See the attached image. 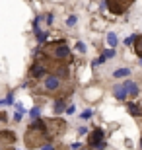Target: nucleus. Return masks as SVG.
<instances>
[{
    "mask_svg": "<svg viewBox=\"0 0 142 150\" xmlns=\"http://www.w3.org/2000/svg\"><path fill=\"white\" fill-rule=\"evenodd\" d=\"M51 140L49 133H47V125L45 121L39 117V119H33L31 125L28 127V133L23 137V142L28 148H41L43 144H47Z\"/></svg>",
    "mask_w": 142,
    "mask_h": 150,
    "instance_id": "1",
    "label": "nucleus"
},
{
    "mask_svg": "<svg viewBox=\"0 0 142 150\" xmlns=\"http://www.w3.org/2000/svg\"><path fill=\"white\" fill-rule=\"evenodd\" d=\"M43 53L49 57L53 62H70L72 61V55H70V49L66 41H55L51 45H39Z\"/></svg>",
    "mask_w": 142,
    "mask_h": 150,
    "instance_id": "2",
    "label": "nucleus"
},
{
    "mask_svg": "<svg viewBox=\"0 0 142 150\" xmlns=\"http://www.w3.org/2000/svg\"><path fill=\"white\" fill-rule=\"evenodd\" d=\"M62 86H64V78H60L55 72H49L45 78L39 80V86H35L33 92H37V94H55V92L62 90Z\"/></svg>",
    "mask_w": 142,
    "mask_h": 150,
    "instance_id": "3",
    "label": "nucleus"
},
{
    "mask_svg": "<svg viewBox=\"0 0 142 150\" xmlns=\"http://www.w3.org/2000/svg\"><path fill=\"white\" fill-rule=\"evenodd\" d=\"M88 142H90V146L95 150H103L105 146H107V142H105V133L103 129H93L92 133H90V139H88Z\"/></svg>",
    "mask_w": 142,
    "mask_h": 150,
    "instance_id": "4",
    "label": "nucleus"
},
{
    "mask_svg": "<svg viewBox=\"0 0 142 150\" xmlns=\"http://www.w3.org/2000/svg\"><path fill=\"white\" fill-rule=\"evenodd\" d=\"M134 0H105V6L111 10V14H123L125 10H129V6Z\"/></svg>",
    "mask_w": 142,
    "mask_h": 150,
    "instance_id": "5",
    "label": "nucleus"
},
{
    "mask_svg": "<svg viewBox=\"0 0 142 150\" xmlns=\"http://www.w3.org/2000/svg\"><path fill=\"white\" fill-rule=\"evenodd\" d=\"M45 125H47V133H49L51 139L59 137L64 131V123L60 121V119H49V121H45Z\"/></svg>",
    "mask_w": 142,
    "mask_h": 150,
    "instance_id": "6",
    "label": "nucleus"
},
{
    "mask_svg": "<svg viewBox=\"0 0 142 150\" xmlns=\"http://www.w3.org/2000/svg\"><path fill=\"white\" fill-rule=\"evenodd\" d=\"M113 96L119 101H126V98H129V94H126V90H125L123 84H119V86H115V88H113Z\"/></svg>",
    "mask_w": 142,
    "mask_h": 150,
    "instance_id": "7",
    "label": "nucleus"
},
{
    "mask_svg": "<svg viewBox=\"0 0 142 150\" xmlns=\"http://www.w3.org/2000/svg\"><path fill=\"white\" fill-rule=\"evenodd\" d=\"M16 140V134L12 133V131H4V133H0V144L6 146V144H12Z\"/></svg>",
    "mask_w": 142,
    "mask_h": 150,
    "instance_id": "8",
    "label": "nucleus"
},
{
    "mask_svg": "<svg viewBox=\"0 0 142 150\" xmlns=\"http://www.w3.org/2000/svg\"><path fill=\"white\" fill-rule=\"evenodd\" d=\"M126 109H129V113L132 117H142V107L138 103H134V101H126Z\"/></svg>",
    "mask_w": 142,
    "mask_h": 150,
    "instance_id": "9",
    "label": "nucleus"
},
{
    "mask_svg": "<svg viewBox=\"0 0 142 150\" xmlns=\"http://www.w3.org/2000/svg\"><path fill=\"white\" fill-rule=\"evenodd\" d=\"M123 86H125V90H126V94H129V96H138V92H140V90H138V86L132 82V80H125V82H123Z\"/></svg>",
    "mask_w": 142,
    "mask_h": 150,
    "instance_id": "10",
    "label": "nucleus"
},
{
    "mask_svg": "<svg viewBox=\"0 0 142 150\" xmlns=\"http://www.w3.org/2000/svg\"><path fill=\"white\" fill-rule=\"evenodd\" d=\"M132 47H134V53L142 59V35H138V37H136V41L132 43Z\"/></svg>",
    "mask_w": 142,
    "mask_h": 150,
    "instance_id": "11",
    "label": "nucleus"
},
{
    "mask_svg": "<svg viewBox=\"0 0 142 150\" xmlns=\"http://www.w3.org/2000/svg\"><path fill=\"white\" fill-rule=\"evenodd\" d=\"M113 76L115 78H126V76H131V68H119V70H115L113 72Z\"/></svg>",
    "mask_w": 142,
    "mask_h": 150,
    "instance_id": "12",
    "label": "nucleus"
},
{
    "mask_svg": "<svg viewBox=\"0 0 142 150\" xmlns=\"http://www.w3.org/2000/svg\"><path fill=\"white\" fill-rule=\"evenodd\" d=\"M64 107H66L64 98H59V100L55 101V113H57V115H59V113H62V111H64Z\"/></svg>",
    "mask_w": 142,
    "mask_h": 150,
    "instance_id": "13",
    "label": "nucleus"
},
{
    "mask_svg": "<svg viewBox=\"0 0 142 150\" xmlns=\"http://www.w3.org/2000/svg\"><path fill=\"white\" fill-rule=\"evenodd\" d=\"M117 43H119L117 35H115V33H107V45H109L111 49H115V47H117Z\"/></svg>",
    "mask_w": 142,
    "mask_h": 150,
    "instance_id": "14",
    "label": "nucleus"
},
{
    "mask_svg": "<svg viewBox=\"0 0 142 150\" xmlns=\"http://www.w3.org/2000/svg\"><path fill=\"white\" fill-rule=\"evenodd\" d=\"M101 57H103L105 61H107V59H113L115 57V49H105L103 53H101Z\"/></svg>",
    "mask_w": 142,
    "mask_h": 150,
    "instance_id": "15",
    "label": "nucleus"
},
{
    "mask_svg": "<svg viewBox=\"0 0 142 150\" xmlns=\"http://www.w3.org/2000/svg\"><path fill=\"white\" fill-rule=\"evenodd\" d=\"M29 117H31V119H39V117H41V109H39V107H33L31 111H29Z\"/></svg>",
    "mask_w": 142,
    "mask_h": 150,
    "instance_id": "16",
    "label": "nucleus"
},
{
    "mask_svg": "<svg viewBox=\"0 0 142 150\" xmlns=\"http://www.w3.org/2000/svg\"><path fill=\"white\" fill-rule=\"evenodd\" d=\"M103 62H105V59H103V57H99V59H95V61H92V67L95 68V67H99V64H103Z\"/></svg>",
    "mask_w": 142,
    "mask_h": 150,
    "instance_id": "17",
    "label": "nucleus"
},
{
    "mask_svg": "<svg viewBox=\"0 0 142 150\" xmlns=\"http://www.w3.org/2000/svg\"><path fill=\"white\" fill-rule=\"evenodd\" d=\"M41 150H57V146L53 144V142H47V144L41 146Z\"/></svg>",
    "mask_w": 142,
    "mask_h": 150,
    "instance_id": "18",
    "label": "nucleus"
},
{
    "mask_svg": "<svg viewBox=\"0 0 142 150\" xmlns=\"http://www.w3.org/2000/svg\"><path fill=\"white\" fill-rule=\"evenodd\" d=\"M76 51H78V53H84V51H86V45H84L82 41H78V43H76Z\"/></svg>",
    "mask_w": 142,
    "mask_h": 150,
    "instance_id": "19",
    "label": "nucleus"
},
{
    "mask_svg": "<svg viewBox=\"0 0 142 150\" xmlns=\"http://www.w3.org/2000/svg\"><path fill=\"white\" fill-rule=\"evenodd\" d=\"M136 37H138V35H131V37H126L125 39V45H132L134 41H136Z\"/></svg>",
    "mask_w": 142,
    "mask_h": 150,
    "instance_id": "20",
    "label": "nucleus"
},
{
    "mask_svg": "<svg viewBox=\"0 0 142 150\" xmlns=\"http://www.w3.org/2000/svg\"><path fill=\"white\" fill-rule=\"evenodd\" d=\"M74 23H76V16H70L68 20H66V25H70V28L74 25Z\"/></svg>",
    "mask_w": 142,
    "mask_h": 150,
    "instance_id": "21",
    "label": "nucleus"
},
{
    "mask_svg": "<svg viewBox=\"0 0 142 150\" xmlns=\"http://www.w3.org/2000/svg\"><path fill=\"white\" fill-rule=\"evenodd\" d=\"M12 101H14V94H8V98H6L2 103H12Z\"/></svg>",
    "mask_w": 142,
    "mask_h": 150,
    "instance_id": "22",
    "label": "nucleus"
},
{
    "mask_svg": "<svg viewBox=\"0 0 142 150\" xmlns=\"http://www.w3.org/2000/svg\"><path fill=\"white\" fill-rule=\"evenodd\" d=\"M74 111H76V107H74V105H68V107H66V113H68V115H72Z\"/></svg>",
    "mask_w": 142,
    "mask_h": 150,
    "instance_id": "23",
    "label": "nucleus"
},
{
    "mask_svg": "<svg viewBox=\"0 0 142 150\" xmlns=\"http://www.w3.org/2000/svg\"><path fill=\"white\" fill-rule=\"evenodd\" d=\"M82 117H84V119H88V117H92V109H86V111L82 113Z\"/></svg>",
    "mask_w": 142,
    "mask_h": 150,
    "instance_id": "24",
    "label": "nucleus"
},
{
    "mask_svg": "<svg viewBox=\"0 0 142 150\" xmlns=\"http://www.w3.org/2000/svg\"><path fill=\"white\" fill-rule=\"evenodd\" d=\"M45 22H47V23H53V14H49V16H45Z\"/></svg>",
    "mask_w": 142,
    "mask_h": 150,
    "instance_id": "25",
    "label": "nucleus"
},
{
    "mask_svg": "<svg viewBox=\"0 0 142 150\" xmlns=\"http://www.w3.org/2000/svg\"><path fill=\"white\" fill-rule=\"evenodd\" d=\"M86 133H88L86 127H80V129H78V134H86Z\"/></svg>",
    "mask_w": 142,
    "mask_h": 150,
    "instance_id": "26",
    "label": "nucleus"
},
{
    "mask_svg": "<svg viewBox=\"0 0 142 150\" xmlns=\"http://www.w3.org/2000/svg\"><path fill=\"white\" fill-rule=\"evenodd\" d=\"M82 148V146H80V142H74V144H72V150H80Z\"/></svg>",
    "mask_w": 142,
    "mask_h": 150,
    "instance_id": "27",
    "label": "nucleus"
},
{
    "mask_svg": "<svg viewBox=\"0 0 142 150\" xmlns=\"http://www.w3.org/2000/svg\"><path fill=\"white\" fill-rule=\"evenodd\" d=\"M80 150H90V148H80Z\"/></svg>",
    "mask_w": 142,
    "mask_h": 150,
    "instance_id": "28",
    "label": "nucleus"
},
{
    "mask_svg": "<svg viewBox=\"0 0 142 150\" xmlns=\"http://www.w3.org/2000/svg\"><path fill=\"white\" fill-rule=\"evenodd\" d=\"M140 64H142V59H140Z\"/></svg>",
    "mask_w": 142,
    "mask_h": 150,
    "instance_id": "29",
    "label": "nucleus"
},
{
    "mask_svg": "<svg viewBox=\"0 0 142 150\" xmlns=\"http://www.w3.org/2000/svg\"><path fill=\"white\" fill-rule=\"evenodd\" d=\"M140 146H142V140H140Z\"/></svg>",
    "mask_w": 142,
    "mask_h": 150,
    "instance_id": "30",
    "label": "nucleus"
}]
</instances>
